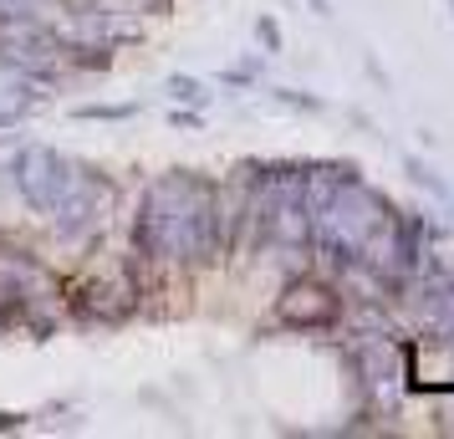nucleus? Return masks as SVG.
<instances>
[{
    "instance_id": "5",
    "label": "nucleus",
    "mask_w": 454,
    "mask_h": 439,
    "mask_svg": "<svg viewBox=\"0 0 454 439\" xmlns=\"http://www.w3.org/2000/svg\"><path fill=\"white\" fill-rule=\"evenodd\" d=\"M174 98H184V103H200V98H205V92H200V82H189V77H174Z\"/></svg>"
},
{
    "instance_id": "4",
    "label": "nucleus",
    "mask_w": 454,
    "mask_h": 439,
    "mask_svg": "<svg viewBox=\"0 0 454 439\" xmlns=\"http://www.w3.org/2000/svg\"><path fill=\"white\" fill-rule=\"evenodd\" d=\"M413 174V184H424V189H434V194H439V200H454V189L444 184V179H439V174H434V169H424L419 164V159H409V164H403Z\"/></svg>"
},
{
    "instance_id": "3",
    "label": "nucleus",
    "mask_w": 454,
    "mask_h": 439,
    "mask_svg": "<svg viewBox=\"0 0 454 439\" xmlns=\"http://www.w3.org/2000/svg\"><path fill=\"white\" fill-rule=\"evenodd\" d=\"M332 317H337V296L317 281H296L281 296V322H291V327H327Z\"/></svg>"
},
{
    "instance_id": "7",
    "label": "nucleus",
    "mask_w": 454,
    "mask_h": 439,
    "mask_svg": "<svg viewBox=\"0 0 454 439\" xmlns=\"http://www.w3.org/2000/svg\"><path fill=\"white\" fill-rule=\"evenodd\" d=\"M450 5H454V0H450Z\"/></svg>"
},
{
    "instance_id": "2",
    "label": "nucleus",
    "mask_w": 454,
    "mask_h": 439,
    "mask_svg": "<svg viewBox=\"0 0 454 439\" xmlns=\"http://www.w3.org/2000/svg\"><path fill=\"white\" fill-rule=\"evenodd\" d=\"M16 179H21L26 200L36 209H57L77 189V179H82V169L72 164V159H62L57 148H26L21 164H16Z\"/></svg>"
},
{
    "instance_id": "1",
    "label": "nucleus",
    "mask_w": 454,
    "mask_h": 439,
    "mask_svg": "<svg viewBox=\"0 0 454 439\" xmlns=\"http://www.w3.org/2000/svg\"><path fill=\"white\" fill-rule=\"evenodd\" d=\"M215 246H220V200L205 179L168 174L164 184L148 189L144 215H138V251L205 261Z\"/></svg>"
},
{
    "instance_id": "6",
    "label": "nucleus",
    "mask_w": 454,
    "mask_h": 439,
    "mask_svg": "<svg viewBox=\"0 0 454 439\" xmlns=\"http://www.w3.org/2000/svg\"><path fill=\"white\" fill-rule=\"evenodd\" d=\"M255 31H261V42H266L270 51H276V46H281V31H276V21H261V26H255Z\"/></svg>"
}]
</instances>
